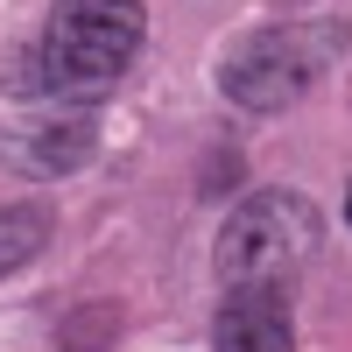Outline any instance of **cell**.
Segmentation results:
<instances>
[{"label":"cell","mask_w":352,"mask_h":352,"mask_svg":"<svg viewBox=\"0 0 352 352\" xmlns=\"http://www.w3.org/2000/svg\"><path fill=\"white\" fill-rule=\"evenodd\" d=\"M212 352H296L289 289H226L212 317Z\"/></svg>","instance_id":"277c9868"},{"label":"cell","mask_w":352,"mask_h":352,"mask_svg":"<svg viewBox=\"0 0 352 352\" xmlns=\"http://www.w3.org/2000/svg\"><path fill=\"white\" fill-rule=\"evenodd\" d=\"M345 219H352V197H345Z\"/></svg>","instance_id":"ba28073f"},{"label":"cell","mask_w":352,"mask_h":352,"mask_svg":"<svg viewBox=\"0 0 352 352\" xmlns=\"http://www.w3.org/2000/svg\"><path fill=\"white\" fill-rule=\"evenodd\" d=\"M50 232H56V212H50V204H36V197L0 204V275L28 268V261L50 247Z\"/></svg>","instance_id":"8992f818"},{"label":"cell","mask_w":352,"mask_h":352,"mask_svg":"<svg viewBox=\"0 0 352 352\" xmlns=\"http://www.w3.org/2000/svg\"><path fill=\"white\" fill-rule=\"evenodd\" d=\"M282 8H289V14H303V8H317V0H282Z\"/></svg>","instance_id":"52a82bcc"},{"label":"cell","mask_w":352,"mask_h":352,"mask_svg":"<svg viewBox=\"0 0 352 352\" xmlns=\"http://www.w3.org/2000/svg\"><path fill=\"white\" fill-rule=\"evenodd\" d=\"M148 8L141 0H56L43 36L14 50V92L43 106H99L127 78Z\"/></svg>","instance_id":"6da1fadb"},{"label":"cell","mask_w":352,"mask_h":352,"mask_svg":"<svg viewBox=\"0 0 352 352\" xmlns=\"http://www.w3.org/2000/svg\"><path fill=\"white\" fill-rule=\"evenodd\" d=\"M352 43V28L338 14H282V21H261L247 36H232L219 50V99L268 120V113H289L317 78H324Z\"/></svg>","instance_id":"7a4b0ae2"},{"label":"cell","mask_w":352,"mask_h":352,"mask_svg":"<svg viewBox=\"0 0 352 352\" xmlns=\"http://www.w3.org/2000/svg\"><path fill=\"white\" fill-rule=\"evenodd\" d=\"M317 247H324V212L303 190H254L226 212L212 268L219 289H296Z\"/></svg>","instance_id":"3957f363"},{"label":"cell","mask_w":352,"mask_h":352,"mask_svg":"<svg viewBox=\"0 0 352 352\" xmlns=\"http://www.w3.org/2000/svg\"><path fill=\"white\" fill-rule=\"evenodd\" d=\"M92 148H99V127L85 120V113H56V120L21 127V141H14L8 155H14L28 176H71V169L92 162Z\"/></svg>","instance_id":"5b68a950"}]
</instances>
